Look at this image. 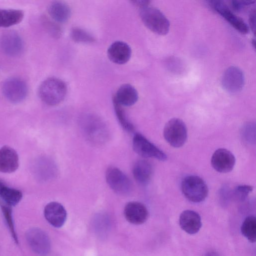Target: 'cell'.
Segmentation results:
<instances>
[{
    "label": "cell",
    "mask_w": 256,
    "mask_h": 256,
    "mask_svg": "<svg viewBox=\"0 0 256 256\" xmlns=\"http://www.w3.org/2000/svg\"><path fill=\"white\" fill-rule=\"evenodd\" d=\"M24 17L20 10L0 8V27H10L20 23Z\"/></svg>",
    "instance_id": "7402d4cb"
},
{
    "label": "cell",
    "mask_w": 256,
    "mask_h": 256,
    "mask_svg": "<svg viewBox=\"0 0 256 256\" xmlns=\"http://www.w3.org/2000/svg\"><path fill=\"white\" fill-rule=\"evenodd\" d=\"M0 206L5 222L9 228L10 232L16 243H18V239L16 232L12 216V210L11 206L0 200Z\"/></svg>",
    "instance_id": "cb8c5ba5"
},
{
    "label": "cell",
    "mask_w": 256,
    "mask_h": 256,
    "mask_svg": "<svg viewBox=\"0 0 256 256\" xmlns=\"http://www.w3.org/2000/svg\"><path fill=\"white\" fill-rule=\"evenodd\" d=\"M19 166V158L13 148L4 146L0 148V172L12 173Z\"/></svg>",
    "instance_id": "9a60e30c"
},
{
    "label": "cell",
    "mask_w": 256,
    "mask_h": 256,
    "mask_svg": "<svg viewBox=\"0 0 256 256\" xmlns=\"http://www.w3.org/2000/svg\"><path fill=\"white\" fill-rule=\"evenodd\" d=\"M135 5L140 7V8L148 6L150 2L148 0H134L132 2Z\"/></svg>",
    "instance_id": "f546056e"
},
{
    "label": "cell",
    "mask_w": 256,
    "mask_h": 256,
    "mask_svg": "<svg viewBox=\"0 0 256 256\" xmlns=\"http://www.w3.org/2000/svg\"><path fill=\"white\" fill-rule=\"evenodd\" d=\"M107 54L112 62L122 64L128 61L132 54V50L126 43L116 41L110 46L107 50Z\"/></svg>",
    "instance_id": "e0dca14e"
},
{
    "label": "cell",
    "mask_w": 256,
    "mask_h": 256,
    "mask_svg": "<svg viewBox=\"0 0 256 256\" xmlns=\"http://www.w3.org/2000/svg\"><path fill=\"white\" fill-rule=\"evenodd\" d=\"M48 13L55 22L62 23L70 18L71 10L66 3L60 1H54L49 4Z\"/></svg>",
    "instance_id": "ffe728a7"
},
{
    "label": "cell",
    "mask_w": 256,
    "mask_h": 256,
    "mask_svg": "<svg viewBox=\"0 0 256 256\" xmlns=\"http://www.w3.org/2000/svg\"><path fill=\"white\" fill-rule=\"evenodd\" d=\"M204 256H220L219 254L214 250H210L207 252Z\"/></svg>",
    "instance_id": "4dcf8cb0"
},
{
    "label": "cell",
    "mask_w": 256,
    "mask_h": 256,
    "mask_svg": "<svg viewBox=\"0 0 256 256\" xmlns=\"http://www.w3.org/2000/svg\"><path fill=\"white\" fill-rule=\"evenodd\" d=\"M240 231L249 242L254 243L256 240V218L254 216H249L243 221Z\"/></svg>",
    "instance_id": "603a6c76"
},
{
    "label": "cell",
    "mask_w": 256,
    "mask_h": 256,
    "mask_svg": "<svg viewBox=\"0 0 256 256\" xmlns=\"http://www.w3.org/2000/svg\"><path fill=\"white\" fill-rule=\"evenodd\" d=\"M163 135L166 140L172 147L180 148L184 144L188 137L187 128L180 119L173 118L166 124Z\"/></svg>",
    "instance_id": "277c9868"
},
{
    "label": "cell",
    "mask_w": 256,
    "mask_h": 256,
    "mask_svg": "<svg viewBox=\"0 0 256 256\" xmlns=\"http://www.w3.org/2000/svg\"><path fill=\"white\" fill-rule=\"evenodd\" d=\"M134 150L143 158H154L164 161L167 159L166 154L140 133L136 134L132 138Z\"/></svg>",
    "instance_id": "52a82bcc"
},
{
    "label": "cell",
    "mask_w": 256,
    "mask_h": 256,
    "mask_svg": "<svg viewBox=\"0 0 256 256\" xmlns=\"http://www.w3.org/2000/svg\"><path fill=\"white\" fill-rule=\"evenodd\" d=\"M210 5L240 32L246 34L249 31L247 24L234 14L226 4L220 0H211Z\"/></svg>",
    "instance_id": "9c48e42d"
},
{
    "label": "cell",
    "mask_w": 256,
    "mask_h": 256,
    "mask_svg": "<svg viewBox=\"0 0 256 256\" xmlns=\"http://www.w3.org/2000/svg\"><path fill=\"white\" fill-rule=\"evenodd\" d=\"M223 88L228 92H238L242 90L244 84V76L242 70L236 66L228 68L222 77Z\"/></svg>",
    "instance_id": "30bf717a"
},
{
    "label": "cell",
    "mask_w": 256,
    "mask_h": 256,
    "mask_svg": "<svg viewBox=\"0 0 256 256\" xmlns=\"http://www.w3.org/2000/svg\"><path fill=\"white\" fill-rule=\"evenodd\" d=\"M112 101L115 114L120 126L126 131L130 132H132L134 128L128 118L122 106L114 100Z\"/></svg>",
    "instance_id": "d4e9b609"
},
{
    "label": "cell",
    "mask_w": 256,
    "mask_h": 256,
    "mask_svg": "<svg viewBox=\"0 0 256 256\" xmlns=\"http://www.w3.org/2000/svg\"><path fill=\"white\" fill-rule=\"evenodd\" d=\"M212 167L220 173H227L232 171L236 164V158L230 150L220 148L212 154L211 160Z\"/></svg>",
    "instance_id": "8fae6325"
},
{
    "label": "cell",
    "mask_w": 256,
    "mask_h": 256,
    "mask_svg": "<svg viewBox=\"0 0 256 256\" xmlns=\"http://www.w3.org/2000/svg\"><path fill=\"white\" fill-rule=\"evenodd\" d=\"M138 98V92L133 86L124 84L118 88L112 100L122 106H130L136 103Z\"/></svg>",
    "instance_id": "ac0fdd59"
},
{
    "label": "cell",
    "mask_w": 256,
    "mask_h": 256,
    "mask_svg": "<svg viewBox=\"0 0 256 256\" xmlns=\"http://www.w3.org/2000/svg\"><path fill=\"white\" fill-rule=\"evenodd\" d=\"M124 214L129 222L134 224H141L147 220L148 212L143 204L133 201L126 204Z\"/></svg>",
    "instance_id": "4fadbf2b"
},
{
    "label": "cell",
    "mask_w": 256,
    "mask_h": 256,
    "mask_svg": "<svg viewBox=\"0 0 256 256\" xmlns=\"http://www.w3.org/2000/svg\"><path fill=\"white\" fill-rule=\"evenodd\" d=\"M0 47L6 55L16 56L23 50V42L20 36L16 32L10 30L3 34L0 40Z\"/></svg>",
    "instance_id": "7c38bea8"
},
{
    "label": "cell",
    "mask_w": 256,
    "mask_h": 256,
    "mask_svg": "<svg viewBox=\"0 0 256 256\" xmlns=\"http://www.w3.org/2000/svg\"><path fill=\"white\" fill-rule=\"evenodd\" d=\"M140 8V18L149 30L159 35H164L168 32L170 22L160 10L149 6Z\"/></svg>",
    "instance_id": "7a4b0ae2"
},
{
    "label": "cell",
    "mask_w": 256,
    "mask_h": 256,
    "mask_svg": "<svg viewBox=\"0 0 256 256\" xmlns=\"http://www.w3.org/2000/svg\"><path fill=\"white\" fill-rule=\"evenodd\" d=\"M152 174V164L145 160L136 162L132 168V174L136 180L140 184H146L150 180Z\"/></svg>",
    "instance_id": "d6986e66"
},
{
    "label": "cell",
    "mask_w": 256,
    "mask_h": 256,
    "mask_svg": "<svg viewBox=\"0 0 256 256\" xmlns=\"http://www.w3.org/2000/svg\"><path fill=\"white\" fill-rule=\"evenodd\" d=\"M67 86L62 80L54 77L44 80L38 88V94L46 104L54 106L60 104L65 98Z\"/></svg>",
    "instance_id": "6da1fadb"
},
{
    "label": "cell",
    "mask_w": 256,
    "mask_h": 256,
    "mask_svg": "<svg viewBox=\"0 0 256 256\" xmlns=\"http://www.w3.org/2000/svg\"><path fill=\"white\" fill-rule=\"evenodd\" d=\"M70 36L74 41L78 42H92L94 40L90 34L78 28H74L72 30Z\"/></svg>",
    "instance_id": "484cf974"
},
{
    "label": "cell",
    "mask_w": 256,
    "mask_h": 256,
    "mask_svg": "<svg viewBox=\"0 0 256 256\" xmlns=\"http://www.w3.org/2000/svg\"><path fill=\"white\" fill-rule=\"evenodd\" d=\"M249 22L252 32L255 33L256 30V14L255 10H252L250 14Z\"/></svg>",
    "instance_id": "83f0119b"
},
{
    "label": "cell",
    "mask_w": 256,
    "mask_h": 256,
    "mask_svg": "<svg viewBox=\"0 0 256 256\" xmlns=\"http://www.w3.org/2000/svg\"><path fill=\"white\" fill-rule=\"evenodd\" d=\"M253 190V187L249 185H240L234 190V196L236 199L243 201L247 198L248 194Z\"/></svg>",
    "instance_id": "4316f807"
},
{
    "label": "cell",
    "mask_w": 256,
    "mask_h": 256,
    "mask_svg": "<svg viewBox=\"0 0 256 256\" xmlns=\"http://www.w3.org/2000/svg\"><path fill=\"white\" fill-rule=\"evenodd\" d=\"M44 214L49 224L57 228L64 224L67 218L66 210L64 206L56 202L48 203L44 208Z\"/></svg>",
    "instance_id": "5bb4252c"
},
{
    "label": "cell",
    "mask_w": 256,
    "mask_h": 256,
    "mask_svg": "<svg viewBox=\"0 0 256 256\" xmlns=\"http://www.w3.org/2000/svg\"><path fill=\"white\" fill-rule=\"evenodd\" d=\"M179 224L186 233L190 234H196L202 226L201 217L194 210H185L180 216Z\"/></svg>",
    "instance_id": "2e32d148"
},
{
    "label": "cell",
    "mask_w": 256,
    "mask_h": 256,
    "mask_svg": "<svg viewBox=\"0 0 256 256\" xmlns=\"http://www.w3.org/2000/svg\"><path fill=\"white\" fill-rule=\"evenodd\" d=\"M182 191L185 198L192 202H200L208 194V188L205 182L196 176L184 178L181 184Z\"/></svg>",
    "instance_id": "3957f363"
},
{
    "label": "cell",
    "mask_w": 256,
    "mask_h": 256,
    "mask_svg": "<svg viewBox=\"0 0 256 256\" xmlns=\"http://www.w3.org/2000/svg\"><path fill=\"white\" fill-rule=\"evenodd\" d=\"M26 241L31 249L41 256L47 255L50 250V241L48 235L38 228L29 229L26 232Z\"/></svg>",
    "instance_id": "ba28073f"
},
{
    "label": "cell",
    "mask_w": 256,
    "mask_h": 256,
    "mask_svg": "<svg viewBox=\"0 0 256 256\" xmlns=\"http://www.w3.org/2000/svg\"><path fill=\"white\" fill-rule=\"evenodd\" d=\"M22 194L19 190L8 186L0 179V200L11 206L16 205L21 200Z\"/></svg>",
    "instance_id": "44dd1931"
},
{
    "label": "cell",
    "mask_w": 256,
    "mask_h": 256,
    "mask_svg": "<svg viewBox=\"0 0 256 256\" xmlns=\"http://www.w3.org/2000/svg\"><path fill=\"white\" fill-rule=\"evenodd\" d=\"M106 180L110 188L116 194L126 195L132 188L131 180L120 170L115 166H110L106 172Z\"/></svg>",
    "instance_id": "5b68a950"
},
{
    "label": "cell",
    "mask_w": 256,
    "mask_h": 256,
    "mask_svg": "<svg viewBox=\"0 0 256 256\" xmlns=\"http://www.w3.org/2000/svg\"><path fill=\"white\" fill-rule=\"evenodd\" d=\"M231 5L233 9L236 11L240 10L244 6L242 0H232Z\"/></svg>",
    "instance_id": "f1b7e54d"
},
{
    "label": "cell",
    "mask_w": 256,
    "mask_h": 256,
    "mask_svg": "<svg viewBox=\"0 0 256 256\" xmlns=\"http://www.w3.org/2000/svg\"><path fill=\"white\" fill-rule=\"evenodd\" d=\"M252 44L254 45V48L255 47V40H252Z\"/></svg>",
    "instance_id": "1f68e13d"
},
{
    "label": "cell",
    "mask_w": 256,
    "mask_h": 256,
    "mask_svg": "<svg viewBox=\"0 0 256 256\" xmlns=\"http://www.w3.org/2000/svg\"><path fill=\"white\" fill-rule=\"evenodd\" d=\"M2 92L10 102L18 104L26 97L28 88L26 84L20 78L12 77L6 80L2 84Z\"/></svg>",
    "instance_id": "8992f818"
}]
</instances>
